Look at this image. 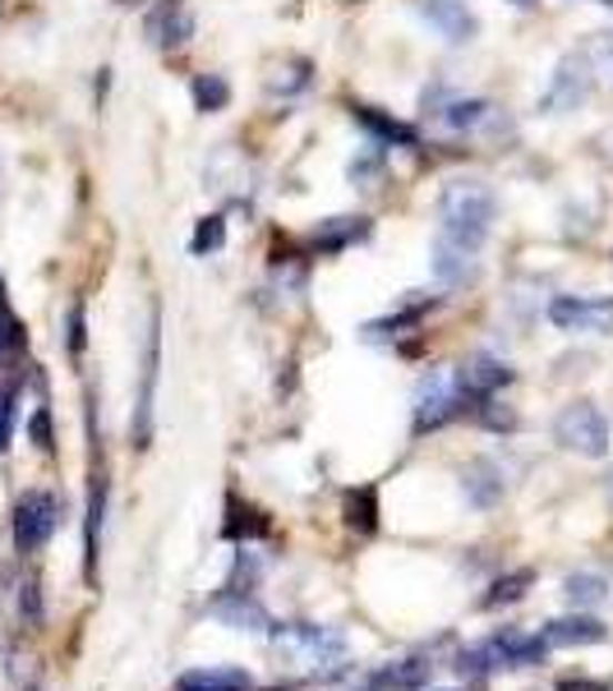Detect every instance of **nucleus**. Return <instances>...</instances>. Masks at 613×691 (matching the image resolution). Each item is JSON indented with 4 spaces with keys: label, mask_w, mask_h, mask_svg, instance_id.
I'll list each match as a JSON object with an SVG mask.
<instances>
[{
    "label": "nucleus",
    "mask_w": 613,
    "mask_h": 691,
    "mask_svg": "<svg viewBox=\"0 0 613 691\" xmlns=\"http://www.w3.org/2000/svg\"><path fill=\"white\" fill-rule=\"evenodd\" d=\"M19 351H23V328H19V319H10V313L0 309V364Z\"/></svg>",
    "instance_id": "nucleus-27"
},
{
    "label": "nucleus",
    "mask_w": 613,
    "mask_h": 691,
    "mask_svg": "<svg viewBox=\"0 0 613 691\" xmlns=\"http://www.w3.org/2000/svg\"><path fill=\"white\" fill-rule=\"evenodd\" d=\"M456 379H462L466 401H489L499 388L512 383V369L503 360H494V355H471L462 369H456Z\"/></svg>",
    "instance_id": "nucleus-8"
},
{
    "label": "nucleus",
    "mask_w": 613,
    "mask_h": 691,
    "mask_svg": "<svg viewBox=\"0 0 613 691\" xmlns=\"http://www.w3.org/2000/svg\"><path fill=\"white\" fill-rule=\"evenodd\" d=\"M346 525L360 530V535H370V530L379 525V493H374V489L346 493Z\"/></svg>",
    "instance_id": "nucleus-18"
},
{
    "label": "nucleus",
    "mask_w": 613,
    "mask_h": 691,
    "mask_svg": "<svg viewBox=\"0 0 613 691\" xmlns=\"http://www.w3.org/2000/svg\"><path fill=\"white\" fill-rule=\"evenodd\" d=\"M466 493L475 508H494V502L503 498V475L494 461H471L466 465Z\"/></svg>",
    "instance_id": "nucleus-12"
},
{
    "label": "nucleus",
    "mask_w": 613,
    "mask_h": 691,
    "mask_svg": "<svg viewBox=\"0 0 613 691\" xmlns=\"http://www.w3.org/2000/svg\"><path fill=\"white\" fill-rule=\"evenodd\" d=\"M70 351H74V355L83 351V309H79V304L70 309Z\"/></svg>",
    "instance_id": "nucleus-29"
},
{
    "label": "nucleus",
    "mask_w": 613,
    "mask_h": 691,
    "mask_svg": "<svg viewBox=\"0 0 613 691\" xmlns=\"http://www.w3.org/2000/svg\"><path fill=\"white\" fill-rule=\"evenodd\" d=\"M10 429H14V401H10V392H0V452L10 443Z\"/></svg>",
    "instance_id": "nucleus-28"
},
{
    "label": "nucleus",
    "mask_w": 613,
    "mask_h": 691,
    "mask_svg": "<svg viewBox=\"0 0 613 691\" xmlns=\"http://www.w3.org/2000/svg\"><path fill=\"white\" fill-rule=\"evenodd\" d=\"M489 116V102H480V98H466V102H448V111H443V120L452 124V130H475V124Z\"/></svg>",
    "instance_id": "nucleus-23"
},
{
    "label": "nucleus",
    "mask_w": 613,
    "mask_h": 691,
    "mask_svg": "<svg viewBox=\"0 0 613 691\" xmlns=\"http://www.w3.org/2000/svg\"><path fill=\"white\" fill-rule=\"evenodd\" d=\"M567 594H572L576 604H600L604 594H609V581L595 577V572H576V577H567Z\"/></svg>",
    "instance_id": "nucleus-24"
},
{
    "label": "nucleus",
    "mask_w": 613,
    "mask_h": 691,
    "mask_svg": "<svg viewBox=\"0 0 613 691\" xmlns=\"http://www.w3.org/2000/svg\"><path fill=\"white\" fill-rule=\"evenodd\" d=\"M33 443L51 452V420H47V411H38V415H33Z\"/></svg>",
    "instance_id": "nucleus-30"
},
{
    "label": "nucleus",
    "mask_w": 613,
    "mask_h": 691,
    "mask_svg": "<svg viewBox=\"0 0 613 691\" xmlns=\"http://www.w3.org/2000/svg\"><path fill=\"white\" fill-rule=\"evenodd\" d=\"M494 217L499 199L484 180H452L439 199V240L452 249H466V254H480V244L494 231Z\"/></svg>",
    "instance_id": "nucleus-1"
},
{
    "label": "nucleus",
    "mask_w": 613,
    "mask_h": 691,
    "mask_svg": "<svg viewBox=\"0 0 613 691\" xmlns=\"http://www.w3.org/2000/svg\"><path fill=\"white\" fill-rule=\"evenodd\" d=\"M600 641H604V622L595 618H559L544 632V645H600Z\"/></svg>",
    "instance_id": "nucleus-11"
},
{
    "label": "nucleus",
    "mask_w": 613,
    "mask_h": 691,
    "mask_svg": "<svg viewBox=\"0 0 613 691\" xmlns=\"http://www.w3.org/2000/svg\"><path fill=\"white\" fill-rule=\"evenodd\" d=\"M429 678V664H420V659H406V664H392V669H383L379 678H374V687L383 691V687H396V691H411V687H420Z\"/></svg>",
    "instance_id": "nucleus-20"
},
{
    "label": "nucleus",
    "mask_w": 613,
    "mask_h": 691,
    "mask_svg": "<svg viewBox=\"0 0 613 691\" xmlns=\"http://www.w3.org/2000/svg\"><path fill=\"white\" fill-rule=\"evenodd\" d=\"M212 618H222L227 627H235V632H259V627H268V613L244 600V594H235V600H222L218 609H212Z\"/></svg>",
    "instance_id": "nucleus-17"
},
{
    "label": "nucleus",
    "mask_w": 613,
    "mask_h": 691,
    "mask_svg": "<svg viewBox=\"0 0 613 691\" xmlns=\"http://www.w3.org/2000/svg\"><path fill=\"white\" fill-rule=\"evenodd\" d=\"M190 28H194L190 14H180V10H175V0H167V6L148 19V38L158 42V47H180V42L190 38Z\"/></svg>",
    "instance_id": "nucleus-13"
},
{
    "label": "nucleus",
    "mask_w": 613,
    "mask_h": 691,
    "mask_svg": "<svg viewBox=\"0 0 613 691\" xmlns=\"http://www.w3.org/2000/svg\"><path fill=\"white\" fill-rule=\"evenodd\" d=\"M549 323L563 332H613V296H595V300L559 296L549 304Z\"/></svg>",
    "instance_id": "nucleus-5"
},
{
    "label": "nucleus",
    "mask_w": 613,
    "mask_h": 691,
    "mask_svg": "<svg viewBox=\"0 0 613 691\" xmlns=\"http://www.w3.org/2000/svg\"><path fill=\"white\" fill-rule=\"evenodd\" d=\"M231 517H244V521H227V535L240 540V535H268V521L259 508H244L240 512V502H231Z\"/></svg>",
    "instance_id": "nucleus-26"
},
{
    "label": "nucleus",
    "mask_w": 613,
    "mask_h": 691,
    "mask_svg": "<svg viewBox=\"0 0 613 691\" xmlns=\"http://www.w3.org/2000/svg\"><path fill=\"white\" fill-rule=\"evenodd\" d=\"M0 304H6V287H0Z\"/></svg>",
    "instance_id": "nucleus-34"
},
{
    "label": "nucleus",
    "mask_w": 613,
    "mask_h": 691,
    "mask_svg": "<svg viewBox=\"0 0 613 691\" xmlns=\"http://www.w3.org/2000/svg\"><path fill=\"white\" fill-rule=\"evenodd\" d=\"M609 493H613V475H609Z\"/></svg>",
    "instance_id": "nucleus-35"
},
{
    "label": "nucleus",
    "mask_w": 613,
    "mask_h": 691,
    "mask_svg": "<svg viewBox=\"0 0 613 691\" xmlns=\"http://www.w3.org/2000/svg\"><path fill=\"white\" fill-rule=\"evenodd\" d=\"M250 687V673L240 669H199L180 678V691H244Z\"/></svg>",
    "instance_id": "nucleus-16"
},
{
    "label": "nucleus",
    "mask_w": 613,
    "mask_h": 691,
    "mask_svg": "<svg viewBox=\"0 0 613 691\" xmlns=\"http://www.w3.org/2000/svg\"><path fill=\"white\" fill-rule=\"evenodd\" d=\"M563 691H604L600 682H563Z\"/></svg>",
    "instance_id": "nucleus-32"
},
{
    "label": "nucleus",
    "mask_w": 613,
    "mask_h": 691,
    "mask_svg": "<svg viewBox=\"0 0 613 691\" xmlns=\"http://www.w3.org/2000/svg\"><path fill=\"white\" fill-rule=\"evenodd\" d=\"M222 240H227V222H222L218 212H212V217H203V222L194 227V240H190V249H194V254L203 259V254H212V249H222Z\"/></svg>",
    "instance_id": "nucleus-22"
},
{
    "label": "nucleus",
    "mask_w": 613,
    "mask_h": 691,
    "mask_svg": "<svg viewBox=\"0 0 613 691\" xmlns=\"http://www.w3.org/2000/svg\"><path fill=\"white\" fill-rule=\"evenodd\" d=\"M364 236H370V217H328V222L314 227L310 244L314 254H342V249H351Z\"/></svg>",
    "instance_id": "nucleus-10"
},
{
    "label": "nucleus",
    "mask_w": 613,
    "mask_h": 691,
    "mask_svg": "<svg viewBox=\"0 0 613 691\" xmlns=\"http://www.w3.org/2000/svg\"><path fill=\"white\" fill-rule=\"evenodd\" d=\"M434 272L443 287H462V281L475 277V254H466V249H452L443 240H434Z\"/></svg>",
    "instance_id": "nucleus-14"
},
{
    "label": "nucleus",
    "mask_w": 613,
    "mask_h": 691,
    "mask_svg": "<svg viewBox=\"0 0 613 691\" xmlns=\"http://www.w3.org/2000/svg\"><path fill=\"white\" fill-rule=\"evenodd\" d=\"M162 323H158V309H152V328H148V360H143V392H139V424L134 438L139 448L148 443V429H152V392H158V369H162Z\"/></svg>",
    "instance_id": "nucleus-9"
},
{
    "label": "nucleus",
    "mask_w": 613,
    "mask_h": 691,
    "mask_svg": "<svg viewBox=\"0 0 613 691\" xmlns=\"http://www.w3.org/2000/svg\"><path fill=\"white\" fill-rule=\"evenodd\" d=\"M102 508H107V480L98 475L93 502H88V562H98V530H102Z\"/></svg>",
    "instance_id": "nucleus-25"
},
{
    "label": "nucleus",
    "mask_w": 613,
    "mask_h": 691,
    "mask_svg": "<svg viewBox=\"0 0 613 691\" xmlns=\"http://www.w3.org/2000/svg\"><path fill=\"white\" fill-rule=\"evenodd\" d=\"M535 581V572L531 568H521V572H512V577H499L494 581V590L484 594V609H499V604H516L521 594H526V585Z\"/></svg>",
    "instance_id": "nucleus-19"
},
{
    "label": "nucleus",
    "mask_w": 613,
    "mask_h": 691,
    "mask_svg": "<svg viewBox=\"0 0 613 691\" xmlns=\"http://www.w3.org/2000/svg\"><path fill=\"white\" fill-rule=\"evenodd\" d=\"M595 60L613 74V33H600V38H595Z\"/></svg>",
    "instance_id": "nucleus-31"
},
{
    "label": "nucleus",
    "mask_w": 613,
    "mask_h": 691,
    "mask_svg": "<svg viewBox=\"0 0 613 691\" xmlns=\"http://www.w3.org/2000/svg\"><path fill=\"white\" fill-rule=\"evenodd\" d=\"M512 6H521V10H531V6H535V0H512Z\"/></svg>",
    "instance_id": "nucleus-33"
},
{
    "label": "nucleus",
    "mask_w": 613,
    "mask_h": 691,
    "mask_svg": "<svg viewBox=\"0 0 613 691\" xmlns=\"http://www.w3.org/2000/svg\"><path fill=\"white\" fill-rule=\"evenodd\" d=\"M554 438H559L567 452L604 457V452H609V420L595 411L591 401H572L567 411L554 420Z\"/></svg>",
    "instance_id": "nucleus-2"
},
{
    "label": "nucleus",
    "mask_w": 613,
    "mask_h": 691,
    "mask_svg": "<svg viewBox=\"0 0 613 691\" xmlns=\"http://www.w3.org/2000/svg\"><path fill=\"white\" fill-rule=\"evenodd\" d=\"M351 116H355V120H360L370 134H379L383 143H402V148H415V130H411V124L392 120V116H383V111H374V107H351Z\"/></svg>",
    "instance_id": "nucleus-15"
},
{
    "label": "nucleus",
    "mask_w": 613,
    "mask_h": 691,
    "mask_svg": "<svg viewBox=\"0 0 613 691\" xmlns=\"http://www.w3.org/2000/svg\"><path fill=\"white\" fill-rule=\"evenodd\" d=\"M420 14L434 23L452 47H462V42H471V38L480 33L475 14L466 10V0H420Z\"/></svg>",
    "instance_id": "nucleus-7"
},
{
    "label": "nucleus",
    "mask_w": 613,
    "mask_h": 691,
    "mask_svg": "<svg viewBox=\"0 0 613 691\" xmlns=\"http://www.w3.org/2000/svg\"><path fill=\"white\" fill-rule=\"evenodd\" d=\"M462 405H466V392H462V379H456V369H439V373H429L420 397H415V429H439L448 424L452 415H462Z\"/></svg>",
    "instance_id": "nucleus-3"
},
{
    "label": "nucleus",
    "mask_w": 613,
    "mask_h": 691,
    "mask_svg": "<svg viewBox=\"0 0 613 691\" xmlns=\"http://www.w3.org/2000/svg\"><path fill=\"white\" fill-rule=\"evenodd\" d=\"M56 517H60V508H56L51 493H42V489L23 493L19 508H14V544H19V553H38L56 535Z\"/></svg>",
    "instance_id": "nucleus-4"
},
{
    "label": "nucleus",
    "mask_w": 613,
    "mask_h": 691,
    "mask_svg": "<svg viewBox=\"0 0 613 691\" xmlns=\"http://www.w3.org/2000/svg\"><path fill=\"white\" fill-rule=\"evenodd\" d=\"M591 56H563L559 70H554V83L544 92V111H576L581 102L591 98Z\"/></svg>",
    "instance_id": "nucleus-6"
},
{
    "label": "nucleus",
    "mask_w": 613,
    "mask_h": 691,
    "mask_svg": "<svg viewBox=\"0 0 613 691\" xmlns=\"http://www.w3.org/2000/svg\"><path fill=\"white\" fill-rule=\"evenodd\" d=\"M227 102H231V88H227L222 74H199L194 79V107L199 111H222Z\"/></svg>",
    "instance_id": "nucleus-21"
}]
</instances>
